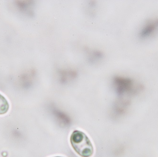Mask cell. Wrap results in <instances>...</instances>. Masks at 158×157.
<instances>
[{
	"mask_svg": "<svg viewBox=\"0 0 158 157\" xmlns=\"http://www.w3.org/2000/svg\"><path fill=\"white\" fill-rule=\"evenodd\" d=\"M60 74L61 76V80L65 82L69 79L75 78L77 74L76 71L73 70H64L60 71Z\"/></svg>",
	"mask_w": 158,
	"mask_h": 157,
	"instance_id": "cell-4",
	"label": "cell"
},
{
	"mask_svg": "<svg viewBox=\"0 0 158 157\" xmlns=\"http://www.w3.org/2000/svg\"><path fill=\"white\" fill-rule=\"evenodd\" d=\"M88 52L89 60L90 62H95L98 59L102 58L103 54L102 51L98 50H87Z\"/></svg>",
	"mask_w": 158,
	"mask_h": 157,
	"instance_id": "cell-3",
	"label": "cell"
},
{
	"mask_svg": "<svg viewBox=\"0 0 158 157\" xmlns=\"http://www.w3.org/2000/svg\"><path fill=\"white\" fill-rule=\"evenodd\" d=\"M59 157V156H58V157Z\"/></svg>",
	"mask_w": 158,
	"mask_h": 157,
	"instance_id": "cell-6",
	"label": "cell"
},
{
	"mask_svg": "<svg viewBox=\"0 0 158 157\" xmlns=\"http://www.w3.org/2000/svg\"><path fill=\"white\" fill-rule=\"evenodd\" d=\"M70 142L74 151L81 157H90L93 155V145L89 137L83 132L74 130L71 135Z\"/></svg>",
	"mask_w": 158,
	"mask_h": 157,
	"instance_id": "cell-1",
	"label": "cell"
},
{
	"mask_svg": "<svg viewBox=\"0 0 158 157\" xmlns=\"http://www.w3.org/2000/svg\"><path fill=\"white\" fill-rule=\"evenodd\" d=\"M9 109V104L3 96L0 94V115L7 113Z\"/></svg>",
	"mask_w": 158,
	"mask_h": 157,
	"instance_id": "cell-5",
	"label": "cell"
},
{
	"mask_svg": "<svg viewBox=\"0 0 158 157\" xmlns=\"http://www.w3.org/2000/svg\"><path fill=\"white\" fill-rule=\"evenodd\" d=\"M158 30V18L148 21L140 32V36L143 38L149 37Z\"/></svg>",
	"mask_w": 158,
	"mask_h": 157,
	"instance_id": "cell-2",
	"label": "cell"
}]
</instances>
